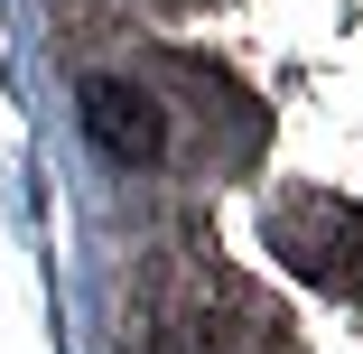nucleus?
Wrapping results in <instances>:
<instances>
[{"instance_id":"obj_1","label":"nucleus","mask_w":363,"mask_h":354,"mask_svg":"<svg viewBox=\"0 0 363 354\" xmlns=\"http://www.w3.org/2000/svg\"><path fill=\"white\" fill-rule=\"evenodd\" d=\"M270 243L326 289H363V205L345 196H289L270 205Z\"/></svg>"},{"instance_id":"obj_2","label":"nucleus","mask_w":363,"mask_h":354,"mask_svg":"<svg viewBox=\"0 0 363 354\" xmlns=\"http://www.w3.org/2000/svg\"><path fill=\"white\" fill-rule=\"evenodd\" d=\"M84 140L112 168H159L168 159V103L140 75H84Z\"/></svg>"}]
</instances>
